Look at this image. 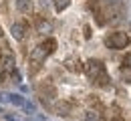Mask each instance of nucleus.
Segmentation results:
<instances>
[{
    "mask_svg": "<svg viewBox=\"0 0 131 121\" xmlns=\"http://www.w3.org/2000/svg\"><path fill=\"white\" fill-rule=\"evenodd\" d=\"M50 30H52V24H50L47 18H38V20H36V32H38V35H47Z\"/></svg>",
    "mask_w": 131,
    "mask_h": 121,
    "instance_id": "423d86ee",
    "label": "nucleus"
},
{
    "mask_svg": "<svg viewBox=\"0 0 131 121\" xmlns=\"http://www.w3.org/2000/svg\"><path fill=\"white\" fill-rule=\"evenodd\" d=\"M6 101H10V103L16 105V107H22L26 99H24L22 95H18V93H8V95H6Z\"/></svg>",
    "mask_w": 131,
    "mask_h": 121,
    "instance_id": "6e6552de",
    "label": "nucleus"
},
{
    "mask_svg": "<svg viewBox=\"0 0 131 121\" xmlns=\"http://www.w3.org/2000/svg\"><path fill=\"white\" fill-rule=\"evenodd\" d=\"M4 117H6V121H20V119H16V117H12V115H10V113H6V115H4Z\"/></svg>",
    "mask_w": 131,
    "mask_h": 121,
    "instance_id": "dca6fc26",
    "label": "nucleus"
},
{
    "mask_svg": "<svg viewBox=\"0 0 131 121\" xmlns=\"http://www.w3.org/2000/svg\"><path fill=\"white\" fill-rule=\"evenodd\" d=\"M52 2H54V10L57 12H63V10H67L71 6V0H52Z\"/></svg>",
    "mask_w": 131,
    "mask_h": 121,
    "instance_id": "9d476101",
    "label": "nucleus"
},
{
    "mask_svg": "<svg viewBox=\"0 0 131 121\" xmlns=\"http://www.w3.org/2000/svg\"><path fill=\"white\" fill-rule=\"evenodd\" d=\"M0 113H2V107H0Z\"/></svg>",
    "mask_w": 131,
    "mask_h": 121,
    "instance_id": "6ab92c4d",
    "label": "nucleus"
},
{
    "mask_svg": "<svg viewBox=\"0 0 131 121\" xmlns=\"http://www.w3.org/2000/svg\"><path fill=\"white\" fill-rule=\"evenodd\" d=\"M12 79H16V83H20V73L16 69H12Z\"/></svg>",
    "mask_w": 131,
    "mask_h": 121,
    "instance_id": "2eb2a0df",
    "label": "nucleus"
},
{
    "mask_svg": "<svg viewBox=\"0 0 131 121\" xmlns=\"http://www.w3.org/2000/svg\"><path fill=\"white\" fill-rule=\"evenodd\" d=\"M47 59V52L42 51V47H36V49H32V52H30V63H32L34 67H40V63Z\"/></svg>",
    "mask_w": 131,
    "mask_h": 121,
    "instance_id": "20e7f679",
    "label": "nucleus"
},
{
    "mask_svg": "<svg viewBox=\"0 0 131 121\" xmlns=\"http://www.w3.org/2000/svg\"><path fill=\"white\" fill-rule=\"evenodd\" d=\"M123 67L131 69V52H127V54H125V59H123Z\"/></svg>",
    "mask_w": 131,
    "mask_h": 121,
    "instance_id": "4468645a",
    "label": "nucleus"
},
{
    "mask_svg": "<svg viewBox=\"0 0 131 121\" xmlns=\"http://www.w3.org/2000/svg\"><path fill=\"white\" fill-rule=\"evenodd\" d=\"M0 79H2V71H0Z\"/></svg>",
    "mask_w": 131,
    "mask_h": 121,
    "instance_id": "a211bd4d",
    "label": "nucleus"
},
{
    "mask_svg": "<svg viewBox=\"0 0 131 121\" xmlns=\"http://www.w3.org/2000/svg\"><path fill=\"white\" fill-rule=\"evenodd\" d=\"M85 121H101V117H99V113H95V111H87L85 113Z\"/></svg>",
    "mask_w": 131,
    "mask_h": 121,
    "instance_id": "f8f14e48",
    "label": "nucleus"
},
{
    "mask_svg": "<svg viewBox=\"0 0 131 121\" xmlns=\"http://www.w3.org/2000/svg\"><path fill=\"white\" fill-rule=\"evenodd\" d=\"M10 35L14 40H22L24 35H26V24L24 22H14L12 26H10Z\"/></svg>",
    "mask_w": 131,
    "mask_h": 121,
    "instance_id": "7ed1b4c3",
    "label": "nucleus"
},
{
    "mask_svg": "<svg viewBox=\"0 0 131 121\" xmlns=\"http://www.w3.org/2000/svg\"><path fill=\"white\" fill-rule=\"evenodd\" d=\"M40 47H42V51L47 52V57H49V54H52V52L57 51V40H54L52 36H49V38H47V40H45Z\"/></svg>",
    "mask_w": 131,
    "mask_h": 121,
    "instance_id": "0eeeda50",
    "label": "nucleus"
},
{
    "mask_svg": "<svg viewBox=\"0 0 131 121\" xmlns=\"http://www.w3.org/2000/svg\"><path fill=\"white\" fill-rule=\"evenodd\" d=\"M30 6H32V0H16V10L22 14L30 12Z\"/></svg>",
    "mask_w": 131,
    "mask_h": 121,
    "instance_id": "1a4fd4ad",
    "label": "nucleus"
},
{
    "mask_svg": "<svg viewBox=\"0 0 131 121\" xmlns=\"http://www.w3.org/2000/svg\"><path fill=\"white\" fill-rule=\"evenodd\" d=\"M14 65H16V63H14V57H12V54H6V57H4V67H6V69H14Z\"/></svg>",
    "mask_w": 131,
    "mask_h": 121,
    "instance_id": "9b49d317",
    "label": "nucleus"
},
{
    "mask_svg": "<svg viewBox=\"0 0 131 121\" xmlns=\"http://www.w3.org/2000/svg\"><path fill=\"white\" fill-rule=\"evenodd\" d=\"M65 67L71 71V73H81L83 71V65H81V61H79L77 57H69L65 61Z\"/></svg>",
    "mask_w": 131,
    "mask_h": 121,
    "instance_id": "39448f33",
    "label": "nucleus"
},
{
    "mask_svg": "<svg viewBox=\"0 0 131 121\" xmlns=\"http://www.w3.org/2000/svg\"><path fill=\"white\" fill-rule=\"evenodd\" d=\"M85 38H91V28L89 26H85Z\"/></svg>",
    "mask_w": 131,
    "mask_h": 121,
    "instance_id": "f3484780",
    "label": "nucleus"
},
{
    "mask_svg": "<svg viewBox=\"0 0 131 121\" xmlns=\"http://www.w3.org/2000/svg\"><path fill=\"white\" fill-rule=\"evenodd\" d=\"M105 47L107 49H113V51H121V49H127L131 45V36L127 32H111V35L105 36Z\"/></svg>",
    "mask_w": 131,
    "mask_h": 121,
    "instance_id": "f03ea898",
    "label": "nucleus"
},
{
    "mask_svg": "<svg viewBox=\"0 0 131 121\" xmlns=\"http://www.w3.org/2000/svg\"><path fill=\"white\" fill-rule=\"evenodd\" d=\"M85 73L89 77L91 83H97V85H107L109 83V75H107V67L103 61L99 59H91L85 63Z\"/></svg>",
    "mask_w": 131,
    "mask_h": 121,
    "instance_id": "f257e3e1",
    "label": "nucleus"
},
{
    "mask_svg": "<svg viewBox=\"0 0 131 121\" xmlns=\"http://www.w3.org/2000/svg\"><path fill=\"white\" fill-rule=\"evenodd\" d=\"M22 107H24V111H28V113H34V111H36V105L30 103V101H24V105H22Z\"/></svg>",
    "mask_w": 131,
    "mask_h": 121,
    "instance_id": "ddd939ff",
    "label": "nucleus"
}]
</instances>
